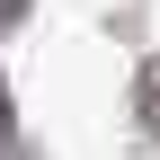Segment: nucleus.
<instances>
[{
	"label": "nucleus",
	"mask_w": 160,
	"mask_h": 160,
	"mask_svg": "<svg viewBox=\"0 0 160 160\" xmlns=\"http://www.w3.org/2000/svg\"><path fill=\"white\" fill-rule=\"evenodd\" d=\"M133 116H142V133L160 142V62H142V80H133Z\"/></svg>",
	"instance_id": "1"
},
{
	"label": "nucleus",
	"mask_w": 160,
	"mask_h": 160,
	"mask_svg": "<svg viewBox=\"0 0 160 160\" xmlns=\"http://www.w3.org/2000/svg\"><path fill=\"white\" fill-rule=\"evenodd\" d=\"M0 133H9V98H0Z\"/></svg>",
	"instance_id": "2"
}]
</instances>
